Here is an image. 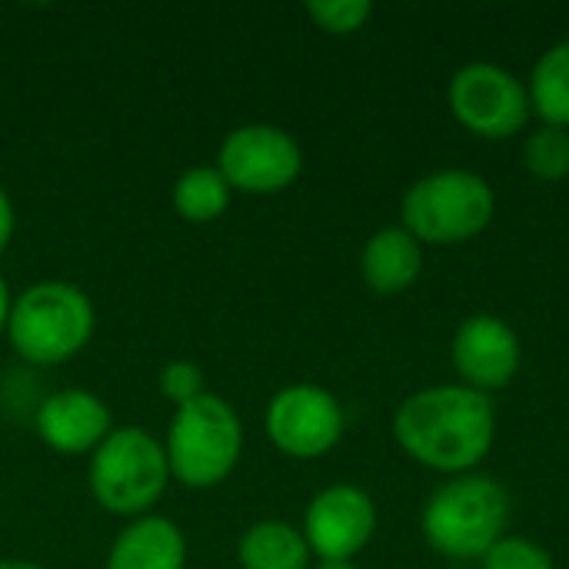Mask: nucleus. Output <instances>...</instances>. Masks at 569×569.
<instances>
[{
  "label": "nucleus",
  "instance_id": "obj_1",
  "mask_svg": "<svg viewBox=\"0 0 569 569\" xmlns=\"http://www.w3.org/2000/svg\"><path fill=\"white\" fill-rule=\"evenodd\" d=\"M393 437L410 460L437 473L463 477L493 450L497 410L487 393L463 383L423 387L397 407Z\"/></svg>",
  "mask_w": 569,
  "mask_h": 569
},
{
  "label": "nucleus",
  "instance_id": "obj_24",
  "mask_svg": "<svg viewBox=\"0 0 569 569\" xmlns=\"http://www.w3.org/2000/svg\"><path fill=\"white\" fill-rule=\"evenodd\" d=\"M0 569H47L37 560H23V557H0Z\"/></svg>",
  "mask_w": 569,
  "mask_h": 569
},
{
  "label": "nucleus",
  "instance_id": "obj_22",
  "mask_svg": "<svg viewBox=\"0 0 569 569\" xmlns=\"http://www.w3.org/2000/svg\"><path fill=\"white\" fill-rule=\"evenodd\" d=\"M13 230H17V210H13V200H10L7 187L0 183V257L13 240Z\"/></svg>",
  "mask_w": 569,
  "mask_h": 569
},
{
  "label": "nucleus",
  "instance_id": "obj_9",
  "mask_svg": "<svg viewBox=\"0 0 569 569\" xmlns=\"http://www.w3.org/2000/svg\"><path fill=\"white\" fill-rule=\"evenodd\" d=\"M263 427L270 443L290 460H320L343 440V407L317 383H290L267 403Z\"/></svg>",
  "mask_w": 569,
  "mask_h": 569
},
{
  "label": "nucleus",
  "instance_id": "obj_3",
  "mask_svg": "<svg viewBox=\"0 0 569 569\" xmlns=\"http://www.w3.org/2000/svg\"><path fill=\"white\" fill-rule=\"evenodd\" d=\"M507 523L510 493L487 473L447 480L423 507V537L450 560H483L487 550L507 537Z\"/></svg>",
  "mask_w": 569,
  "mask_h": 569
},
{
  "label": "nucleus",
  "instance_id": "obj_17",
  "mask_svg": "<svg viewBox=\"0 0 569 569\" xmlns=\"http://www.w3.org/2000/svg\"><path fill=\"white\" fill-rule=\"evenodd\" d=\"M530 107L533 113L550 123V127H567L569 130V40L553 43L530 73L527 83Z\"/></svg>",
  "mask_w": 569,
  "mask_h": 569
},
{
  "label": "nucleus",
  "instance_id": "obj_5",
  "mask_svg": "<svg viewBox=\"0 0 569 569\" xmlns=\"http://www.w3.org/2000/svg\"><path fill=\"white\" fill-rule=\"evenodd\" d=\"M87 480L100 510L123 520L147 517L170 487L167 450L143 427H113L90 453Z\"/></svg>",
  "mask_w": 569,
  "mask_h": 569
},
{
  "label": "nucleus",
  "instance_id": "obj_25",
  "mask_svg": "<svg viewBox=\"0 0 569 569\" xmlns=\"http://www.w3.org/2000/svg\"><path fill=\"white\" fill-rule=\"evenodd\" d=\"M310 569H357L353 560H317Z\"/></svg>",
  "mask_w": 569,
  "mask_h": 569
},
{
  "label": "nucleus",
  "instance_id": "obj_7",
  "mask_svg": "<svg viewBox=\"0 0 569 569\" xmlns=\"http://www.w3.org/2000/svg\"><path fill=\"white\" fill-rule=\"evenodd\" d=\"M217 170L233 193L273 197L297 183L303 170V150L297 137L277 123H243L223 137L217 150Z\"/></svg>",
  "mask_w": 569,
  "mask_h": 569
},
{
  "label": "nucleus",
  "instance_id": "obj_4",
  "mask_svg": "<svg viewBox=\"0 0 569 569\" xmlns=\"http://www.w3.org/2000/svg\"><path fill=\"white\" fill-rule=\"evenodd\" d=\"M163 450L170 480L187 490H213L243 457V423L223 397L207 390L193 403L173 410Z\"/></svg>",
  "mask_w": 569,
  "mask_h": 569
},
{
  "label": "nucleus",
  "instance_id": "obj_23",
  "mask_svg": "<svg viewBox=\"0 0 569 569\" xmlns=\"http://www.w3.org/2000/svg\"><path fill=\"white\" fill-rule=\"evenodd\" d=\"M10 307H13V293H10V283H7V277L0 273V337H7Z\"/></svg>",
  "mask_w": 569,
  "mask_h": 569
},
{
  "label": "nucleus",
  "instance_id": "obj_15",
  "mask_svg": "<svg viewBox=\"0 0 569 569\" xmlns=\"http://www.w3.org/2000/svg\"><path fill=\"white\" fill-rule=\"evenodd\" d=\"M310 547L303 530L287 520H260L243 530L237 543L240 569H310Z\"/></svg>",
  "mask_w": 569,
  "mask_h": 569
},
{
  "label": "nucleus",
  "instance_id": "obj_6",
  "mask_svg": "<svg viewBox=\"0 0 569 569\" xmlns=\"http://www.w3.org/2000/svg\"><path fill=\"white\" fill-rule=\"evenodd\" d=\"M497 213L493 187L473 170H437L420 177L400 203V227L413 240L453 247L480 237Z\"/></svg>",
  "mask_w": 569,
  "mask_h": 569
},
{
  "label": "nucleus",
  "instance_id": "obj_21",
  "mask_svg": "<svg viewBox=\"0 0 569 569\" xmlns=\"http://www.w3.org/2000/svg\"><path fill=\"white\" fill-rule=\"evenodd\" d=\"M157 387H160L163 400L173 403V410L187 407V403H193L197 397L207 393L203 370L193 360H170V363H163L160 373H157Z\"/></svg>",
  "mask_w": 569,
  "mask_h": 569
},
{
  "label": "nucleus",
  "instance_id": "obj_14",
  "mask_svg": "<svg viewBox=\"0 0 569 569\" xmlns=\"http://www.w3.org/2000/svg\"><path fill=\"white\" fill-rule=\"evenodd\" d=\"M420 270H423V247L400 223L380 227L363 243L360 273H363V283L380 297H397L410 290L420 280Z\"/></svg>",
  "mask_w": 569,
  "mask_h": 569
},
{
  "label": "nucleus",
  "instance_id": "obj_11",
  "mask_svg": "<svg viewBox=\"0 0 569 569\" xmlns=\"http://www.w3.org/2000/svg\"><path fill=\"white\" fill-rule=\"evenodd\" d=\"M523 350L517 330L493 313L467 317L453 333V367L460 383L477 393H493L513 383Z\"/></svg>",
  "mask_w": 569,
  "mask_h": 569
},
{
  "label": "nucleus",
  "instance_id": "obj_10",
  "mask_svg": "<svg viewBox=\"0 0 569 569\" xmlns=\"http://www.w3.org/2000/svg\"><path fill=\"white\" fill-rule=\"evenodd\" d=\"M300 530L317 560H353L377 533V507L367 490L333 483L310 500Z\"/></svg>",
  "mask_w": 569,
  "mask_h": 569
},
{
  "label": "nucleus",
  "instance_id": "obj_12",
  "mask_svg": "<svg viewBox=\"0 0 569 569\" xmlns=\"http://www.w3.org/2000/svg\"><path fill=\"white\" fill-rule=\"evenodd\" d=\"M40 443L60 457H90L113 430L107 400L83 387H67L40 400L33 413Z\"/></svg>",
  "mask_w": 569,
  "mask_h": 569
},
{
  "label": "nucleus",
  "instance_id": "obj_16",
  "mask_svg": "<svg viewBox=\"0 0 569 569\" xmlns=\"http://www.w3.org/2000/svg\"><path fill=\"white\" fill-rule=\"evenodd\" d=\"M170 200H173V210H177L180 220H187V223H213L230 210L233 190L223 180V173L217 170V163L213 167L200 163V167L183 170L173 180Z\"/></svg>",
  "mask_w": 569,
  "mask_h": 569
},
{
  "label": "nucleus",
  "instance_id": "obj_20",
  "mask_svg": "<svg viewBox=\"0 0 569 569\" xmlns=\"http://www.w3.org/2000/svg\"><path fill=\"white\" fill-rule=\"evenodd\" d=\"M480 569H553V557L523 537H503L500 543H493L487 550V557L480 560Z\"/></svg>",
  "mask_w": 569,
  "mask_h": 569
},
{
  "label": "nucleus",
  "instance_id": "obj_8",
  "mask_svg": "<svg viewBox=\"0 0 569 569\" xmlns=\"http://www.w3.org/2000/svg\"><path fill=\"white\" fill-rule=\"evenodd\" d=\"M450 110L460 127H467L483 140L517 137L533 113L527 83L507 67L490 60L467 63L453 73Z\"/></svg>",
  "mask_w": 569,
  "mask_h": 569
},
{
  "label": "nucleus",
  "instance_id": "obj_2",
  "mask_svg": "<svg viewBox=\"0 0 569 569\" xmlns=\"http://www.w3.org/2000/svg\"><path fill=\"white\" fill-rule=\"evenodd\" d=\"M97 310L83 287L70 280H37L13 297L7 340L30 367H60L87 350Z\"/></svg>",
  "mask_w": 569,
  "mask_h": 569
},
{
  "label": "nucleus",
  "instance_id": "obj_18",
  "mask_svg": "<svg viewBox=\"0 0 569 569\" xmlns=\"http://www.w3.org/2000/svg\"><path fill=\"white\" fill-rule=\"evenodd\" d=\"M523 163L537 180H563L569 177V130L567 127H537L523 143Z\"/></svg>",
  "mask_w": 569,
  "mask_h": 569
},
{
  "label": "nucleus",
  "instance_id": "obj_13",
  "mask_svg": "<svg viewBox=\"0 0 569 569\" xmlns=\"http://www.w3.org/2000/svg\"><path fill=\"white\" fill-rule=\"evenodd\" d=\"M107 569H187V537L160 513L127 520L110 543Z\"/></svg>",
  "mask_w": 569,
  "mask_h": 569
},
{
  "label": "nucleus",
  "instance_id": "obj_19",
  "mask_svg": "<svg viewBox=\"0 0 569 569\" xmlns=\"http://www.w3.org/2000/svg\"><path fill=\"white\" fill-rule=\"evenodd\" d=\"M370 13H373L370 0H313V3H307V17L313 20V27L323 33H333V37L363 30Z\"/></svg>",
  "mask_w": 569,
  "mask_h": 569
}]
</instances>
